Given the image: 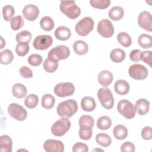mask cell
<instances>
[{"instance_id": "cell-12", "label": "cell", "mask_w": 152, "mask_h": 152, "mask_svg": "<svg viewBox=\"0 0 152 152\" xmlns=\"http://www.w3.org/2000/svg\"><path fill=\"white\" fill-rule=\"evenodd\" d=\"M53 43V39L51 36L43 34L36 36L33 43V47L40 50H44L49 48Z\"/></svg>"}, {"instance_id": "cell-31", "label": "cell", "mask_w": 152, "mask_h": 152, "mask_svg": "<svg viewBox=\"0 0 152 152\" xmlns=\"http://www.w3.org/2000/svg\"><path fill=\"white\" fill-rule=\"evenodd\" d=\"M42 106L46 109L52 108L55 103V97L50 94H45L42 97Z\"/></svg>"}, {"instance_id": "cell-37", "label": "cell", "mask_w": 152, "mask_h": 152, "mask_svg": "<svg viewBox=\"0 0 152 152\" xmlns=\"http://www.w3.org/2000/svg\"><path fill=\"white\" fill-rule=\"evenodd\" d=\"M39 103L38 96L34 94H30L26 96L24 100V104L28 109H33L37 106Z\"/></svg>"}, {"instance_id": "cell-17", "label": "cell", "mask_w": 152, "mask_h": 152, "mask_svg": "<svg viewBox=\"0 0 152 152\" xmlns=\"http://www.w3.org/2000/svg\"><path fill=\"white\" fill-rule=\"evenodd\" d=\"M135 109L140 115L147 114L150 109V102L145 99H140L135 103Z\"/></svg>"}, {"instance_id": "cell-42", "label": "cell", "mask_w": 152, "mask_h": 152, "mask_svg": "<svg viewBox=\"0 0 152 152\" xmlns=\"http://www.w3.org/2000/svg\"><path fill=\"white\" fill-rule=\"evenodd\" d=\"M43 59L41 55L37 53L31 54L27 58L28 63L33 66H39L42 62Z\"/></svg>"}, {"instance_id": "cell-4", "label": "cell", "mask_w": 152, "mask_h": 152, "mask_svg": "<svg viewBox=\"0 0 152 152\" xmlns=\"http://www.w3.org/2000/svg\"><path fill=\"white\" fill-rule=\"evenodd\" d=\"M102 106L106 109H111L114 105V98L110 90L108 88H101L97 93Z\"/></svg>"}, {"instance_id": "cell-1", "label": "cell", "mask_w": 152, "mask_h": 152, "mask_svg": "<svg viewBox=\"0 0 152 152\" xmlns=\"http://www.w3.org/2000/svg\"><path fill=\"white\" fill-rule=\"evenodd\" d=\"M78 110L77 102L74 99H68L61 102L57 108L56 112L61 118H69L72 116Z\"/></svg>"}, {"instance_id": "cell-20", "label": "cell", "mask_w": 152, "mask_h": 152, "mask_svg": "<svg viewBox=\"0 0 152 152\" xmlns=\"http://www.w3.org/2000/svg\"><path fill=\"white\" fill-rule=\"evenodd\" d=\"M96 106L94 99L90 96L84 97L81 101V107L84 111L91 112L93 111Z\"/></svg>"}, {"instance_id": "cell-34", "label": "cell", "mask_w": 152, "mask_h": 152, "mask_svg": "<svg viewBox=\"0 0 152 152\" xmlns=\"http://www.w3.org/2000/svg\"><path fill=\"white\" fill-rule=\"evenodd\" d=\"M43 67L47 72H53L58 68V62L48 58L44 61Z\"/></svg>"}, {"instance_id": "cell-44", "label": "cell", "mask_w": 152, "mask_h": 152, "mask_svg": "<svg viewBox=\"0 0 152 152\" xmlns=\"http://www.w3.org/2000/svg\"><path fill=\"white\" fill-rule=\"evenodd\" d=\"M151 58H152V52L151 50H145L141 52V60L144 63L148 64L151 67Z\"/></svg>"}, {"instance_id": "cell-14", "label": "cell", "mask_w": 152, "mask_h": 152, "mask_svg": "<svg viewBox=\"0 0 152 152\" xmlns=\"http://www.w3.org/2000/svg\"><path fill=\"white\" fill-rule=\"evenodd\" d=\"M43 148L46 152H63L64 145L59 140L49 139L44 142Z\"/></svg>"}, {"instance_id": "cell-13", "label": "cell", "mask_w": 152, "mask_h": 152, "mask_svg": "<svg viewBox=\"0 0 152 152\" xmlns=\"http://www.w3.org/2000/svg\"><path fill=\"white\" fill-rule=\"evenodd\" d=\"M138 24L140 27L146 31H152V17L151 14L146 11H142L138 17Z\"/></svg>"}, {"instance_id": "cell-19", "label": "cell", "mask_w": 152, "mask_h": 152, "mask_svg": "<svg viewBox=\"0 0 152 152\" xmlns=\"http://www.w3.org/2000/svg\"><path fill=\"white\" fill-rule=\"evenodd\" d=\"M114 90L119 95H126L129 91V85L126 81L119 80L114 84Z\"/></svg>"}, {"instance_id": "cell-46", "label": "cell", "mask_w": 152, "mask_h": 152, "mask_svg": "<svg viewBox=\"0 0 152 152\" xmlns=\"http://www.w3.org/2000/svg\"><path fill=\"white\" fill-rule=\"evenodd\" d=\"M19 73L20 75L24 78H30L33 77L31 69L27 66H22L19 70Z\"/></svg>"}, {"instance_id": "cell-15", "label": "cell", "mask_w": 152, "mask_h": 152, "mask_svg": "<svg viewBox=\"0 0 152 152\" xmlns=\"http://www.w3.org/2000/svg\"><path fill=\"white\" fill-rule=\"evenodd\" d=\"M24 17L28 21H34L39 15V8L34 4L26 5L22 11Z\"/></svg>"}, {"instance_id": "cell-28", "label": "cell", "mask_w": 152, "mask_h": 152, "mask_svg": "<svg viewBox=\"0 0 152 152\" xmlns=\"http://www.w3.org/2000/svg\"><path fill=\"white\" fill-rule=\"evenodd\" d=\"M138 45L144 49H148L152 46V37L147 34H141L138 38Z\"/></svg>"}, {"instance_id": "cell-45", "label": "cell", "mask_w": 152, "mask_h": 152, "mask_svg": "<svg viewBox=\"0 0 152 152\" xmlns=\"http://www.w3.org/2000/svg\"><path fill=\"white\" fill-rule=\"evenodd\" d=\"M72 151L73 152H87L88 151V147L87 144L78 142L73 145Z\"/></svg>"}, {"instance_id": "cell-50", "label": "cell", "mask_w": 152, "mask_h": 152, "mask_svg": "<svg viewBox=\"0 0 152 152\" xmlns=\"http://www.w3.org/2000/svg\"><path fill=\"white\" fill-rule=\"evenodd\" d=\"M1 46L0 49H2V44H3L4 46H5V41L4 40V39H3V37H2V36H1Z\"/></svg>"}, {"instance_id": "cell-8", "label": "cell", "mask_w": 152, "mask_h": 152, "mask_svg": "<svg viewBox=\"0 0 152 152\" xmlns=\"http://www.w3.org/2000/svg\"><path fill=\"white\" fill-rule=\"evenodd\" d=\"M8 112L9 115L19 121H24L27 116V112L26 110L21 105L12 103L8 107Z\"/></svg>"}, {"instance_id": "cell-41", "label": "cell", "mask_w": 152, "mask_h": 152, "mask_svg": "<svg viewBox=\"0 0 152 152\" xmlns=\"http://www.w3.org/2000/svg\"><path fill=\"white\" fill-rule=\"evenodd\" d=\"M90 5L97 9L104 10L109 7L110 4V0H90Z\"/></svg>"}, {"instance_id": "cell-30", "label": "cell", "mask_w": 152, "mask_h": 152, "mask_svg": "<svg viewBox=\"0 0 152 152\" xmlns=\"http://www.w3.org/2000/svg\"><path fill=\"white\" fill-rule=\"evenodd\" d=\"M14 59V55L11 50L5 49L1 52L0 62L4 65H8L11 64Z\"/></svg>"}, {"instance_id": "cell-24", "label": "cell", "mask_w": 152, "mask_h": 152, "mask_svg": "<svg viewBox=\"0 0 152 152\" xmlns=\"http://www.w3.org/2000/svg\"><path fill=\"white\" fill-rule=\"evenodd\" d=\"M113 134L114 137L117 140H124L127 137L128 129L123 125H117L113 129Z\"/></svg>"}, {"instance_id": "cell-49", "label": "cell", "mask_w": 152, "mask_h": 152, "mask_svg": "<svg viewBox=\"0 0 152 152\" xmlns=\"http://www.w3.org/2000/svg\"><path fill=\"white\" fill-rule=\"evenodd\" d=\"M141 52L139 49L132 50L129 53L130 59L133 62H139L141 60Z\"/></svg>"}, {"instance_id": "cell-21", "label": "cell", "mask_w": 152, "mask_h": 152, "mask_svg": "<svg viewBox=\"0 0 152 152\" xmlns=\"http://www.w3.org/2000/svg\"><path fill=\"white\" fill-rule=\"evenodd\" d=\"M73 49L75 53L77 55H84L87 53L88 50V46L86 42L78 40L74 43Z\"/></svg>"}, {"instance_id": "cell-38", "label": "cell", "mask_w": 152, "mask_h": 152, "mask_svg": "<svg viewBox=\"0 0 152 152\" xmlns=\"http://www.w3.org/2000/svg\"><path fill=\"white\" fill-rule=\"evenodd\" d=\"M15 14L14 8L10 5H5L2 8V15L4 19L7 21H11Z\"/></svg>"}, {"instance_id": "cell-3", "label": "cell", "mask_w": 152, "mask_h": 152, "mask_svg": "<svg viewBox=\"0 0 152 152\" xmlns=\"http://www.w3.org/2000/svg\"><path fill=\"white\" fill-rule=\"evenodd\" d=\"M93 20L91 17H85L76 24L75 30L79 36H86L93 30Z\"/></svg>"}, {"instance_id": "cell-47", "label": "cell", "mask_w": 152, "mask_h": 152, "mask_svg": "<svg viewBox=\"0 0 152 152\" xmlns=\"http://www.w3.org/2000/svg\"><path fill=\"white\" fill-rule=\"evenodd\" d=\"M135 150L134 144L130 141L125 142L121 146V151L122 152H134Z\"/></svg>"}, {"instance_id": "cell-40", "label": "cell", "mask_w": 152, "mask_h": 152, "mask_svg": "<svg viewBox=\"0 0 152 152\" xmlns=\"http://www.w3.org/2000/svg\"><path fill=\"white\" fill-rule=\"evenodd\" d=\"M15 52L20 56H24L27 54L30 46L27 43H18L15 46Z\"/></svg>"}, {"instance_id": "cell-6", "label": "cell", "mask_w": 152, "mask_h": 152, "mask_svg": "<svg viewBox=\"0 0 152 152\" xmlns=\"http://www.w3.org/2000/svg\"><path fill=\"white\" fill-rule=\"evenodd\" d=\"M117 110L121 115L128 119L134 118L136 113L135 106L131 102L126 99L121 100L118 102Z\"/></svg>"}, {"instance_id": "cell-7", "label": "cell", "mask_w": 152, "mask_h": 152, "mask_svg": "<svg viewBox=\"0 0 152 152\" xmlns=\"http://www.w3.org/2000/svg\"><path fill=\"white\" fill-rule=\"evenodd\" d=\"M70 55V50L68 46L59 45L52 48L48 53V58L56 61L67 59Z\"/></svg>"}, {"instance_id": "cell-22", "label": "cell", "mask_w": 152, "mask_h": 152, "mask_svg": "<svg viewBox=\"0 0 152 152\" xmlns=\"http://www.w3.org/2000/svg\"><path fill=\"white\" fill-rule=\"evenodd\" d=\"M12 141L7 135H1L0 137V147L2 152H11Z\"/></svg>"}, {"instance_id": "cell-2", "label": "cell", "mask_w": 152, "mask_h": 152, "mask_svg": "<svg viewBox=\"0 0 152 152\" xmlns=\"http://www.w3.org/2000/svg\"><path fill=\"white\" fill-rule=\"evenodd\" d=\"M61 11L70 19H75L81 14V9L75 1H61L59 5Z\"/></svg>"}, {"instance_id": "cell-29", "label": "cell", "mask_w": 152, "mask_h": 152, "mask_svg": "<svg viewBox=\"0 0 152 152\" xmlns=\"http://www.w3.org/2000/svg\"><path fill=\"white\" fill-rule=\"evenodd\" d=\"M96 142L104 147H107L111 144L112 139L110 136L105 133H99L96 136Z\"/></svg>"}, {"instance_id": "cell-36", "label": "cell", "mask_w": 152, "mask_h": 152, "mask_svg": "<svg viewBox=\"0 0 152 152\" xmlns=\"http://www.w3.org/2000/svg\"><path fill=\"white\" fill-rule=\"evenodd\" d=\"M31 33L27 30H23L16 34L15 39L16 41L18 43H27L29 42L31 40Z\"/></svg>"}, {"instance_id": "cell-33", "label": "cell", "mask_w": 152, "mask_h": 152, "mask_svg": "<svg viewBox=\"0 0 152 152\" xmlns=\"http://www.w3.org/2000/svg\"><path fill=\"white\" fill-rule=\"evenodd\" d=\"M118 42L124 47L127 48L131 45L132 39L131 36L126 32H121L117 35Z\"/></svg>"}, {"instance_id": "cell-9", "label": "cell", "mask_w": 152, "mask_h": 152, "mask_svg": "<svg viewBox=\"0 0 152 152\" xmlns=\"http://www.w3.org/2000/svg\"><path fill=\"white\" fill-rule=\"evenodd\" d=\"M128 74L133 79L137 80H142L147 78L148 72L147 68L144 65L135 64L129 66Z\"/></svg>"}, {"instance_id": "cell-35", "label": "cell", "mask_w": 152, "mask_h": 152, "mask_svg": "<svg viewBox=\"0 0 152 152\" xmlns=\"http://www.w3.org/2000/svg\"><path fill=\"white\" fill-rule=\"evenodd\" d=\"M112 125V121L107 116H102L97 121V127L99 129L107 130Z\"/></svg>"}, {"instance_id": "cell-5", "label": "cell", "mask_w": 152, "mask_h": 152, "mask_svg": "<svg viewBox=\"0 0 152 152\" xmlns=\"http://www.w3.org/2000/svg\"><path fill=\"white\" fill-rule=\"evenodd\" d=\"M71 127V122L66 118H62L56 121L51 126V132L57 137H62L66 133Z\"/></svg>"}, {"instance_id": "cell-11", "label": "cell", "mask_w": 152, "mask_h": 152, "mask_svg": "<svg viewBox=\"0 0 152 152\" xmlns=\"http://www.w3.org/2000/svg\"><path fill=\"white\" fill-rule=\"evenodd\" d=\"M98 33L104 38H109L113 36L114 33V27L112 22L107 19L100 20L97 27Z\"/></svg>"}, {"instance_id": "cell-16", "label": "cell", "mask_w": 152, "mask_h": 152, "mask_svg": "<svg viewBox=\"0 0 152 152\" xmlns=\"http://www.w3.org/2000/svg\"><path fill=\"white\" fill-rule=\"evenodd\" d=\"M98 82L103 87H107L110 85L113 81V76L112 73L108 70H103L98 74Z\"/></svg>"}, {"instance_id": "cell-26", "label": "cell", "mask_w": 152, "mask_h": 152, "mask_svg": "<svg viewBox=\"0 0 152 152\" xmlns=\"http://www.w3.org/2000/svg\"><path fill=\"white\" fill-rule=\"evenodd\" d=\"M125 52L121 49H114L110 53V59L115 63H120L125 58Z\"/></svg>"}, {"instance_id": "cell-18", "label": "cell", "mask_w": 152, "mask_h": 152, "mask_svg": "<svg viewBox=\"0 0 152 152\" xmlns=\"http://www.w3.org/2000/svg\"><path fill=\"white\" fill-rule=\"evenodd\" d=\"M55 37L62 41L68 40L71 36V32L69 28L65 26H59L57 27L54 33Z\"/></svg>"}, {"instance_id": "cell-32", "label": "cell", "mask_w": 152, "mask_h": 152, "mask_svg": "<svg viewBox=\"0 0 152 152\" xmlns=\"http://www.w3.org/2000/svg\"><path fill=\"white\" fill-rule=\"evenodd\" d=\"M40 25L43 30L48 31L52 30L55 26L53 19L49 16L42 17L40 21Z\"/></svg>"}, {"instance_id": "cell-23", "label": "cell", "mask_w": 152, "mask_h": 152, "mask_svg": "<svg viewBox=\"0 0 152 152\" xmlns=\"http://www.w3.org/2000/svg\"><path fill=\"white\" fill-rule=\"evenodd\" d=\"M12 93L14 97L21 99L27 95V90L25 86L21 83H16L12 86Z\"/></svg>"}, {"instance_id": "cell-10", "label": "cell", "mask_w": 152, "mask_h": 152, "mask_svg": "<svg viewBox=\"0 0 152 152\" xmlns=\"http://www.w3.org/2000/svg\"><path fill=\"white\" fill-rule=\"evenodd\" d=\"M75 91L74 85L70 82L60 83L54 87L55 94L60 97H65L72 95Z\"/></svg>"}, {"instance_id": "cell-43", "label": "cell", "mask_w": 152, "mask_h": 152, "mask_svg": "<svg viewBox=\"0 0 152 152\" xmlns=\"http://www.w3.org/2000/svg\"><path fill=\"white\" fill-rule=\"evenodd\" d=\"M78 134L81 139L83 140H88L91 138L93 134L92 129L80 128Z\"/></svg>"}, {"instance_id": "cell-25", "label": "cell", "mask_w": 152, "mask_h": 152, "mask_svg": "<svg viewBox=\"0 0 152 152\" xmlns=\"http://www.w3.org/2000/svg\"><path fill=\"white\" fill-rule=\"evenodd\" d=\"M124 15L123 8L119 6L112 7L108 12L109 17L114 21H118L122 18Z\"/></svg>"}, {"instance_id": "cell-51", "label": "cell", "mask_w": 152, "mask_h": 152, "mask_svg": "<svg viewBox=\"0 0 152 152\" xmlns=\"http://www.w3.org/2000/svg\"><path fill=\"white\" fill-rule=\"evenodd\" d=\"M96 150H100V151H103V150H102V149H93V151H96Z\"/></svg>"}, {"instance_id": "cell-27", "label": "cell", "mask_w": 152, "mask_h": 152, "mask_svg": "<svg viewBox=\"0 0 152 152\" xmlns=\"http://www.w3.org/2000/svg\"><path fill=\"white\" fill-rule=\"evenodd\" d=\"M94 124V119L90 115H83L78 121V124L80 128L92 129Z\"/></svg>"}, {"instance_id": "cell-48", "label": "cell", "mask_w": 152, "mask_h": 152, "mask_svg": "<svg viewBox=\"0 0 152 152\" xmlns=\"http://www.w3.org/2000/svg\"><path fill=\"white\" fill-rule=\"evenodd\" d=\"M141 137L145 140H150L152 138L151 127V126H145L141 130Z\"/></svg>"}, {"instance_id": "cell-39", "label": "cell", "mask_w": 152, "mask_h": 152, "mask_svg": "<svg viewBox=\"0 0 152 152\" xmlns=\"http://www.w3.org/2000/svg\"><path fill=\"white\" fill-rule=\"evenodd\" d=\"M24 20L20 15H17L12 18L10 22L11 28L13 30H18L24 26Z\"/></svg>"}]
</instances>
